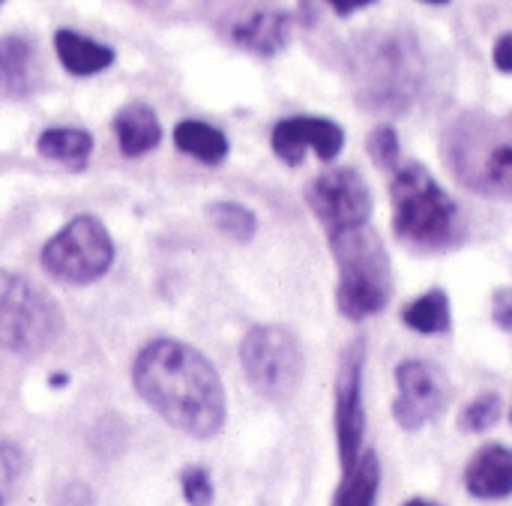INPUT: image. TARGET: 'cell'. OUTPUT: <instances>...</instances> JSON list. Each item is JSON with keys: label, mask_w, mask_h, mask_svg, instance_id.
Segmentation results:
<instances>
[{"label": "cell", "mask_w": 512, "mask_h": 506, "mask_svg": "<svg viewBox=\"0 0 512 506\" xmlns=\"http://www.w3.org/2000/svg\"><path fill=\"white\" fill-rule=\"evenodd\" d=\"M465 486L474 498L501 501L512 495V450L504 444L483 447L465 468Z\"/></svg>", "instance_id": "4fadbf2b"}, {"label": "cell", "mask_w": 512, "mask_h": 506, "mask_svg": "<svg viewBox=\"0 0 512 506\" xmlns=\"http://www.w3.org/2000/svg\"><path fill=\"white\" fill-rule=\"evenodd\" d=\"M366 150L378 168H396L399 162V132L393 126H378L366 138Z\"/></svg>", "instance_id": "603a6c76"}, {"label": "cell", "mask_w": 512, "mask_h": 506, "mask_svg": "<svg viewBox=\"0 0 512 506\" xmlns=\"http://www.w3.org/2000/svg\"><path fill=\"white\" fill-rule=\"evenodd\" d=\"M363 369H366V342L354 339L342 351L339 372H336V444H339L342 474L351 471L363 456V435H366Z\"/></svg>", "instance_id": "9c48e42d"}, {"label": "cell", "mask_w": 512, "mask_h": 506, "mask_svg": "<svg viewBox=\"0 0 512 506\" xmlns=\"http://www.w3.org/2000/svg\"><path fill=\"white\" fill-rule=\"evenodd\" d=\"M492 318L498 327L512 330V288H501L492 300Z\"/></svg>", "instance_id": "484cf974"}, {"label": "cell", "mask_w": 512, "mask_h": 506, "mask_svg": "<svg viewBox=\"0 0 512 506\" xmlns=\"http://www.w3.org/2000/svg\"><path fill=\"white\" fill-rule=\"evenodd\" d=\"M306 204L330 234L366 225L372 216V192L357 168H330L318 174L306 186Z\"/></svg>", "instance_id": "ba28073f"}, {"label": "cell", "mask_w": 512, "mask_h": 506, "mask_svg": "<svg viewBox=\"0 0 512 506\" xmlns=\"http://www.w3.org/2000/svg\"><path fill=\"white\" fill-rule=\"evenodd\" d=\"M180 486H183V498L189 506H210L213 504V480L204 468L192 465L180 474Z\"/></svg>", "instance_id": "cb8c5ba5"}, {"label": "cell", "mask_w": 512, "mask_h": 506, "mask_svg": "<svg viewBox=\"0 0 512 506\" xmlns=\"http://www.w3.org/2000/svg\"><path fill=\"white\" fill-rule=\"evenodd\" d=\"M492 57H495V66H498L501 72L512 75V33H504V36L495 42V51H492Z\"/></svg>", "instance_id": "4316f807"}, {"label": "cell", "mask_w": 512, "mask_h": 506, "mask_svg": "<svg viewBox=\"0 0 512 506\" xmlns=\"http://www.w3.org/2000/svg\"><path fill=\"white\" fill-rule=\"evenodd\" d=\"M402 321L423 336L447 333L450 330V297H447V291L444 288L426 291L423 297H417L414 303L405 306Z\"/></svg>", "instance_id": "ffe728a7"}, {"label": "cell", "mask_w": 512, "mask_h": 506, "mask_svg": "<svg viewBox=\"0 0 512 506\" xmlns=\"http://www.w3.org/2000/svg\"><path fill=\"white\" fill-rule=\"evenodd\" d=\"M270 144L285 165H300L309 150H315L318 159L333 162L345 147V129L327 117H285L273 126Z\"/></svg>", "instance_id": "8fae6325"}, {"label": "cell", "mask_w": 512, "mask_h": 506, "mask_svg": "<svg viewBox=\"0 0 512 506\" xmlns=\"http://www.w3.org/2000/svg\"><path fill=\"white\" fill-rule=\"evenodd\" d=\"M114 135L120 144V153L135 159L159 147L162 141V123L156 111L144 102H129L114 114Z\"/></svg>", "instance_id": "2e32d148"}, {"label": "cell", "mask_w": 512, "mask_h": 506, "mask_svg": "<svg viewBox=\"0 0 512 506\" xmlns=\"http://www.w3.org/2000/svg\"><path fill=\"white\" fill-rule=\"evenodd\" d=\"M63 333L60 306L30 279L0 270V348L36 357Z\"/></svg>", "instance_id": "277c9868"}, {"label": "cell", "mask_w": 512, "mask_h": 506, "mask_svg": "<svg viewBox=\"0 0 512 506\" xmlns=\"http://www.w3.org/2000/svg\"><path fill=\"white\" fill-rule=\"evenodd\" d=\"M138 396L174 429L189 438H216L228 405L216 366L192 345L177 339L150 342L132 366Z\"/></svg>", "instance_id": "6da1fadb"}, {"label": "cell", "mask_w": 512, "mask_h": 506, "mask_svg": "<svg viewBox=\"0 0 512 506\" xmlns=\"http://www.w3.org/2000/svg\"><path fill=\"white\" fill-rule=\"evenodd\" d=\"M396 384H399V396L393 402V417L408 432L429 426L447 408L450 399L447 375L441 366L429 360H405L396 369Z\"/></svg>", "instance_id": "30bf717a"}, {"label": "cell", "mask_w": 512, "mask_h": 506, "mask_svg": "<svg viewBox=\"0 0 512 506\" xmlns=\"http://www.w3.org/2000/svg\"><path fill=\"white\" fill-rule=\"evenodd\" d=\"M231 39L258 57H273L291 39V15L279 9H258L231 27Z\"/></svg>", "instance_id": "5bb4252c"}, {"label": "cell", "mask_w": 512, "mask_h": 506, "mask_svg": "<svg viewBox=\"0 0 512 506\" xmlns=\"http://www.w3.org/2000/svg\"><path fill=\"white\" fill-rule=\"evenodd\" d=\"M381 489V462L372 450H366L351 471L342 474V486L333 506H375Z\"/></svg>", "instance_id": "d6986e66"}, {"label": "cell", "mask_w": 512, "mask_h": 506, "mask_svg": "<svg viewBox=\"0 0 512 506\" xmlns=\"http://www.w3.org/2000/svg\"><path fill=\"white\" fill-rule=\"evenodd\" d=\"M0 3H3V0H0Z\"/></svg>", "instance_id": "1f68e13d"}, {"label": "cell", "mask_w": 512, "mask_h": 506, "mask_svg": "<svg viewBox=\"0 0 512 506\" xmlns=\"http://www.w3.org/2000/svg\"><path fill=\"white\" fill-rule=\"evenodd\" d=\"M405 506H438V504H432V501H423V498H414V501H408Z\"/></svg>", "instance_id": "f1b7e54d"}, {"label": "cell", "mask_w": 512, "mask_h": 506, "mask_svg": "<svg viewBox=\"0 0 512 506\" xmlns=\"http://www.w3.org/2000/svg\"><path fill=\"white\" fill-rule=\"evenodd\" d=\"M390 201L393 231L405 246L417 252H450L465 243L468 228L462 210L426 165H402L393 177Z\"/></svg>", "instance_id": "7a4b0ae2"}, {"label": "cell", "mask_w": 512, "mask_h": 506, "mask_svg": "<svg viewBox=\"0 0 512 506\" xmlns=\"http://www.w3.org/2000/svg\"><path fill=\"white\" fill-rule=\"evenodd\" d=\"M426 3H450V0H426Z\"/></svg>", "instance_id": "f546056e"}, {"label": "cell", "mask_w": 512, "mask_h": 506, "mask_svg": "<svg viewBox=\"0 0 512 506\" xmlns=\"http://www.w3.org/2000/svg\"><path fill=\"white\" fill-rule=\"evenodd\" d=\"M0 506H3V498H0Z\"/></svg>", "instance_id": "4dcf8cb0"}, {"label": "cell", "mask_w": 512, "mask_h": 506, "mask_svg": "<svg viewBox=\"0 0 512 506\" xmlns=\"http://www.w3.org/2000/svg\"><path fill=\"white\" fill-rule=\"evenodd\" d=\"M36 150L39 156L63 162L69 168H84L93 153V135L78 126H54L36 138Z\"/></svg>", "instance_id": "ac0fdd59"}, {"label": "cell", "mask_w": 512, "mask_h": 506, "mask_svg": "<svg viewBox=\"0 0 512 506\" xmlns=\"http://www.w3.org/2000/svg\"><path fill=\"white\" fill-rule=\"evenodd\" d=\"M447 156L465 186L483 195H512V141L495 138L492 126H462Z\"/></svg>", "instance_id": "52a82bcc"}, {"label": "cell", "mask_w": 512, "mask_h": 506, "mask_svg": "<svg viewBox=\"0 0 512 506\" xmlns=\"http://www.w3.org/2000/svg\"><path fill=\"white\" fill-rule=\"evenodd\" d=\"M240 363L252 390L270 402H288L303 381V348L282 324L252 327L240 342Z\"/></svg>", "instance_id": "5b68a950"}, {"label": "cell", "mask_w": 512, "mask_h": 506, "mask_svg": "<svg viewBox=\"0 0 512 506\" xmlns=\"http://www.w3.org/2000/svg\"><path fill=\"white\" fill-rule=\"evenodd\" d=\"M327 3L333 6L336 15H354L357 9H366V6H372L378 0H327Z\"/></svg>", "instance_id": "83f0119b"}, {"label": "cell", "mask_w": 512, "mask_h": 506, "mask_svg": "<svg viewBox=\"0 0 512 506\" xmlns=\"http://www.w3.org/2000/svg\"><path fill=\"white\" fill-rule=\"evenodd\" d=\"M330 249L339 267V312L348 321H366L384 312L393 297V267L384 240L369 225H357L330 234Z\"/></svg>", "instance_id": "3957f363"}, {"label": "cell", "mask_w": 512, "mask_h": 506, "mask_svg": "<svg viewBox=\"0 0 512 506\" xmlns=\"http://www.w3.org/2000/svg\"><path fill=\"white\" fill-rule=\"evenodd\" d=\"M51 506H96V501H93V495H90L87 486H81V483H66V486H60V489L54 492Z\"/></svg>", "instance_id": "d4e9b609"}, {"label": "cell", "mask_w": 512, "mask_h": 506, "mask_svg": "<svg viewBox=\"0 0 512 506\" xmlns=\"http://www.w3.org/2000/svg\"><path fill=\"white\" fill-rule=\"evenodd\" d=\"M54 51H57V60L63 63V69L69 75H78V78L105 72L117 60L111 45L96 42V39H90L84 33L69 30V27H60L54 33Z\"/></svg>", "instance_id": "9a60e30c"}, {"label": "cell", "mask_w": 512, "mask_h": 506, "mask_svg": "<svg viewBox=\"0 0 512 506\" xmlns=\"http://www.w3.org/2000/svg\"><path fill=\"white\" fill-rule=\"evenodd\" d=\"M39 87V57L27 36H0V93L30 99Z\"/></svg>", "instance_id": "7c38bea8"}, {"label": "cell", "mask_w": 512, "mask_h": 506, "mask_svg": "<svg viewBox=\"0 0 512 506\" xmlns=\"http://www.w3.org/2000/svg\"><path fill=\"white\" fill-rule=\"evenodd\" d=\"M207 213H210L213 225H216L225 237H231V240H237V243L252 240L255 231H258L255 213H252L249 207L237 204V201H216V204L207 207Z\"/></svg>", "instance_id": "44dd1931"}, {"label": "cell", "mask_w": 512, "mask_h": 506, "mask_svg": "<svg viewBox=\"0 0 512 506\" xmlns=\"http://www.w3.org/2000/svg\"><path fill=\"white\" fill-rule=\"evenodd\" d=\"M114 264V240L96 216H75L42 246V267L66 285H90Z\"/></svg>", "instance_id": "8992f818"}, {"label": "cell", "mask_w": 512, "mask_h": 506, "mask_svg": "<svg viewBox=\"0 0 512 506\" xmlns=\"http://www.w3.org/2000/svg\"><path fill=\"white\" fill-rule=\"evenodd\" d=\"M174 144L186 156H195L204 165H222L231 144L222 129L204 123V120H180L174 126Z\"/></svg>", "instance_id": "e0dca14e"}, {"label": "cell", "mask_w": 512, "mask_h": 506, "mask_svg": "<svg viewBox=\"0 0 512 506\" xmlns=\"http://www.w3.org/2000/svg\"><path fill=\"white\" fill-rule=\"evenodd\" d=\"M498 420H501V396L498 393H483L471 405L462 408L459 429L462 432H471V435H480V432L492 429Z\"/></svg>", "instance_id": "7402d4cb"}]
</instances>
